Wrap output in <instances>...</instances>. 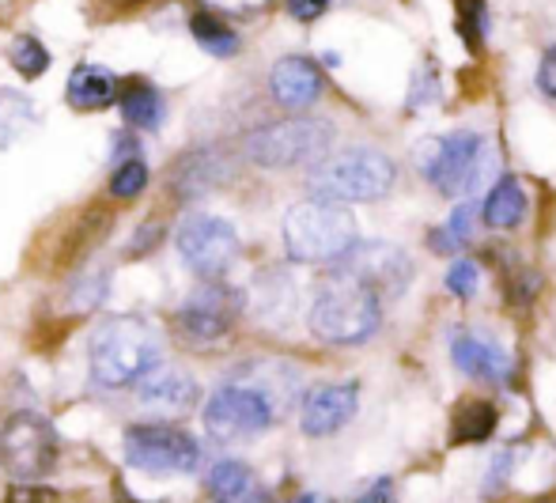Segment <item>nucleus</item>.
<instances>
[{
  "mask_svg": "<svg viewBox=\"0 0 556 503\" xmlns=\"http://www.w3.org/2000/svg\"><path fill=\"white\" fill-rule=\"evenodd\" d=\"M477 219H481V204L473 198H462L458 204L451 209V216L443 224L428 227L425 235V247L432 254H443V257H458L462 250L473 242V231H477Z\"/></svg>",
  "mask_w": 556,
  "mask_h": 503,
  "instance_id": "nucleus-21",
  "label": "nucleus"
},
{
  "mask_svg": "<svg viewBox=\"0 0 556 503\" xmlns=\"http://www.w3.org/2000/svg\"><path fill=\"white\" fill-rule=\"evenodd\" d=\"M137 402L160 416H182L198 405V382L182 367L155 364L144 379L137 382Z\"/></svg>",
  "mask_w": 556,
  "mask_h": 503,
  "instance_id": "nucleus-16",
  "label": "nucleus"
},
{
  "mask_svg": "<svg viewBox=\"0 0 556 503\" xmlns=\"http://www.w3.org/2000/svg\"><path fill=\"white\" fill-rule=\"evenodd\" d=\"M148 178H152V171H148V163L140 160V155H129V160H117L114 171H111V193L117 201H132L144 193Z\"/></svg>",
  "mask_w": 556,
  "mask_h": 503,
  "instance_id": "nucleus-29",
  "label": "nucleus"
},
{
  "mask_svg": "<svg viewBox=\"0 0 556 503\" xmlns=\"http://www.w3.org/2000/svg\"><path fill=\"white\" fill-rule=\"evenodd\" d=\"M443 102V80H440V65L435 61H420L417 73L409 80V91H405V114L420 117L428 110H435Z\"/></svg>",
  "mask_w": 556,
  "mask_h": 503,
  "instance_id": "nucleus-25",
  "label": "nucleus"
},
{
  "mask_svg": "<svg viewBox=\"0 0 556 503\" xmlns=\"http://www.w3.org/2000/svg\"><path fill=\"white\" fill-rule=\"evenodd\" d=\"M8 503H61L53 492H46L42 485H30V481H20L12 492H8Z\"/></svg>",
  "mask_w": 556,
  "mask_h": 503,
  "instance_id": "nucleus-35",
  "label": "nucleus"
},
{
  "mask_svg": "<svg viewBox=\"0 0 556 503\" xmlns=\"http://www.w3.org/2000/svg\"><path fill=\"white\" fill-rule=\"evenodd\" d=\"M208 492H213L216 503H269L265 485L239 458H224L208 469Z\"/></svg>",
  "mask_w": 556,
  "mask_h": 503,
  "instance_id": "nucleus-20",
  "label": "nucleus"
},
{
  "mask_svg": "<svg viewBox=\"0 0 556 503\" xmlns=\"http://www.w3.org/2000/svg\"><path fill=\"white\" fill-rule=\"evenodd\" d=\"M451 360L462 375L477 382H492V387H507L515 375V360L492 337L477 334L473 326H458L451 334Z\"/></svg>",
  "mask_w": 556,
  "mask_h": 503,
  "instance_id": "nucleus-14",
  "label": "nucleus"
},
{
  "mask_svg": "<svg viewBox=\"0 0 556 503\" xmlns=\"http://www.w3.org/2000/svg\"><path fill=\"white\" fill-rule=\"evenodd\" d=\"M333 269H344L371 285L382 300H402L413 285V257L397 242L387 239H359L344 257H337Z\"/></svg>",
  "mask_w": 556,
  "mask_h": 503,
  "instance_id": "nucleus-12",
  "label": "nucleus"
},
{
  "mask_svg": "<svg viewBox=\"0 0 556 503\" xmlns=\"http://www.w3.org/2000/svg\"><path fill=\"white\" fill-rule=\"evenodd\" d=\"M8 65H12L23 80H38V76L50 68V50H46L35 35H20L8 46Z\"/></svg>",
  "mask_w": 556,
  "mask_h": 503,
  "instance_id": "nucleus-28",
  "label": "nucleus"
},
{
  "mask_svg": "<svg viewBox=\"0 0 556 503\" xmlns=\"http://www.w3.org/2000/svg\"><path fill=\"white\" fill-rule=\"evenodd\" d=\"M397 183V163L382 148L349 144L323 155L307 171L311 198H330L341 204H371L382 201Z\"/></svg>",
  "mask_w": 556,
  "mask_h": 503,
  "instance_id": "nucleus-4",
  "label": "nucleus"
},
{
  "mask_svg": "<svg viewBox=\"0 0 556 503\" xmlns=\"http://www.w3.org/2000/svg\"><path fill=\"white\" fill-rule=\"evenodd\" d=\"M117 114L129 129L155 133L163 129V117H167V99L152 80H129L122 88V99H117Z\"/></svg>",
  "mask_w": 556,
  "mask_h": 503,
  "instance_id": "nucleus-22",
  "label": "nucleus"
},
{
  "mask_svg": "<svg viewBox=\"0 0 556 503\" xmlns=\"http://www.w3.org/2000/svg\"><path fill=\"white\" fill-rule=\"evenodd\" d=\"M285 254L295 265H333L359 242L356 216L341 201L307 198L285 212Z\"/></svg>",
  "mask_w": 556,
  "mask_h": 503,
  "instance_id": "nucleus-5",
  "label": "nucleus"
},
{
  "mask_svg": "<svg viewBox=\"0 0 556 503\" xmlns=\"http://www.w3.org/2000/svg\"><path fill=\"white\" fill-rule=\"evenodd\" d=\"M330 4H333V0H285L288 15H292L295 23H315V20H323V15L330 12Z\"/></svg>",
  "mask_w": 556,
  "mask_h": 503,
  "instance_id": "nucleus-34",
  "label": "nucleus"
},
{
  "mask_svg": "<svg viewBox=\"0 0 556 503\" xmlns=\"http://www.w3.org/2000/svg\"><path fill=\"white\" fill-rule=\"evenodd\" d=\"M337 125L318 114H295L280 122L257 125L242 137V155L247 163L262 171H292L315 167L323 155H330Z\"/></svg>",
  "mask_w": 556,
  "mask_h": 503,
  "instance_id": "nucleus-6",
  "label": "nucleus"
},
{
  "mask_svg": "<svg viewBox=\"0 0 556 503\" xmlns=\"http://www.w3.org/2000/svg\"><path fill=\"white\" fill-rule=\"evenodd\" d=\"M242 314V292L224 280H201L190 295L182 300L175 314V329L182 341L208 349V344H220L227 334L235 329Z\"/></svg>",
  "mask_w": 556,
  "mask_h": 503,
  "instance_id": "nucleus-9",
  "label": "nucleus"
},
{
  "mask_svg": "<svg viewBox=\"0 0 556 503\" xmlns=\"http://www.w3.org/2000/svg\"><path fill=\"white\" fill-rule=\"evenodd\" d=\"M111 155H114V160H129V155H140L137 152V129H129V125H125V133H117V137L111 140Z\"/></svg>",
  "mask_w": 556,
  "mask_h": 503,
  "instance_id": "nucleus-37",
  "label": "nucleus"
},
{
  "mask_svg": "<svg viewBox=\"0 0 556 503\" xmlns=\"http://www.w3.org/2000/svg\"><path fill=\"white\" fill-rule=\"evenodd\" d=\"M227 178V160L216 148H193L182 160L170 167V193L178 201H201L205 193H213L216 186H224Z\"/></svg>",
  "mask_w": 556,
  "mask_h": 503,
  "instance_id": "nucleus-17",
  "label": "nucleus"
},
{
  "mask_svg": "<svg viewBox=\"0 0 556 503\" xmlns=\"http://www.w3.org/2000/svg\"><path fill=\"white\" fill-rule=\"evenodd\" d=\"M106 288H111V273H84L73 292H68L73 311H84V314L96 311V306L106 300Z\"/></svg>",
  "mask_w": 556,
  "mask_h": 503,
  "instance_id": "nucleus-31",
  "label": "nucleus"
},
{
  "mask_svg": "<svg viewBox=\"0 0 556 503\" xmlns=\"http://www.w3.org/2000/svg\"><path fill=\"white\" fill-rule=\"evenodd\" d=\"M175 247L193 277L224 280L231 265L239 262L242 242L231 219L216 216V212H190L175 227Z\"/></svg>",
  "mask_w": 556,
  "mask_h": 503,
  "instance_id": "nucleus-8",
  "label": "nucleus"
},
{
  "mask_svg": "<svg viewBox=\"0 0 556 503\" xmlns=\"http://www.w3.org/2000/svg\"><path fill=\"white\" fill-rule=\"evenodd\" d=\"M323 58H326V65H330V68L341 65V53H323Z\"/></svg>",
  "mask_w": 556,
  "mask_h": 503,
  "instance_id": "nucleus-38",
  "label": "nucleus"
},
{
  "mask_svg": "<svg viewBox=\"0 0 556 503\" xmlns=\"http://www.w3.org/2000/svg\"><path fill=\"white\" fill-rule=\"evenodd\" d=\"M277 424V402L262 387L239 379L224 382L205 402V431L216 443H247Z\"/></svg>",
  "mask_w": 556,
  "mask_h": 503,
  "instance_id": "nucleus-7",
  "label": "nucleus"
},
{
  "mask_svg": "<svg viewBox=\"0 0 556 503\" xmlns=\"http://www.w3.org/2000/svg\"><path fill=\"white\" fill-rule=\"evenodd\" d=\"M30 122H35V102L23 96V91L0 88V148L12 144Z\"/></svg>",
  "mask_w": 556,
  "mask_h": 503,
  "instance_id": "nucleus-27",
  "label": "nucleus"
},
{
  "mask_svg": "<svg viewBox=\"0 0 556 503\" xmlns=\"http://www.w3.org/2000/svg\"><path fill=\"white\" fill-rule=\"evenodd\" d=\"M205 8H213V12L220 15H235V20H250V15H262L265 8L273 4V0H201Z\"/></svg>",
  "mask_w": 556,
  "mask_h": 503,
  "instance_id": "nucleus-33",
  "label": "nucleus"
},
{
  "mask_svg": "<svg viewBox=\"0 0 556 503\" xmlns=\"http://www.w3.org/2000/svg\"><path fill=\"white\" fill-rule=\"evenodd\" d=\"M417 171L440 198L462 201L473 198L496 171V148H492L489 133L473 129V125H458V129L435 133V137L417 144Z\"/></svg>",
  "mask_w": 556,
  "mask_h": 503,
  "instance_id": "nucleus-1",
  "label": "nucleus"
},
{
  "mask_svg": "<svg viewBox=\"0 0 556 503\" xmlns=\"http://www.w3.org/2000/svg\"><path fill=\"white\" fill-rule=\"evenodd\" d=\"M481 262H473V257H454L451 269H446L443 285L446 292L454 295V300H473L477 292H481Z\"/></svg>",
  "mask_w": 556,
  "mask_h": 503,
  "instance_id": "nucleus-30",
  "label": "nucleus"
},
{
  "mask_svg": "<svg viewBox=\"0 0 556 503\" xmlns=\"http://www.w3.org/2000/svg\"><path fill=\"white\" fill-rule=\"evenodd\" d=\"M496 405L492 402H466L454 413V443H484L496 431Z\"/></svg>",
  "mask_w": 556,
  "mask_h": 503,
  "instance_id": "nucleus-26",
  "label": "nucleus"
},
{
  "mask_svg": "<svg viewBox=\"0 0 556 503\" xmlns=\"http://www.w3.org/2000/svg\"><path fill=\"white\" fill-rule=\"evenodd\" d=\"M527 212H530L527 186L515 175H500L481 198V224L489 231H515V227H522Z\"/></svg>",
  "mask_w": 556,
  "mask_h": 503,
  "instance_id": "nucleus-19",
  "label": "nucleus"
},
{
  "mask_svg": "<svg viewBox=\"0 0 556 503\" xmlns=\"http://www.w3.org/2000/svg\"><path fill=\"white\" fill-rule=\"evenodd\" d=\"M382 311H387V300L371 285L330 265L315 300H311L307 326L326 344H364L379 334Z\"/></svg>",
  "mask_w": 556,
  "mask_h": 503,
  "instance_id": "nucleus-2",
  "label": "nucleus"
},
{
  "mask_svg": "<svg viewBox=\"0 0 556 503\" xmlns=\"http://www.w3.org/2000/svg\"><path fill=\"white\" fill-rule=\"evenodd\" d=\"M359 408V387L356 382H326L303 394L300 405V428L311 439H326L341 431Z\"/></svg>",
  "mask_w": 556,
  "mask_h": 503,
  "instance_id": "nucleus-15",
  "label": "nucleus"
},
{
  "mask_svg": "<svg viewBox=\"0 0 556 503\" xmlns=\"http://www.w3.org/2000/svg\"><path fill=\"white\" fill-rule=\"evenodd\" d=\"M58 462V436L38 413H15L0 424V466L20 481L46 477Z\"/></svg>",
  "mask_w": 556,
  "mask_h": 503,
  "instance_id": "nucleus-11",
  "label": "nucleus"
},
{
  "mask_svg": "<svg viewBox=\"0 0 556 503\" xmlns=\"http://www.w3.org/2000/svg\"><path fill=\"white\" fill-rule=\"evenodd\" d=\"M190 35H193V42L216 61H231V58H239V50H242V35L220 12H213V8H201V12L190 15Z\"/></svg>",
  "mask_w": 556,
  "mask_h": 503,
  "instance_id": "nucleus-23",
  "label": "nucleus"
},
{
  "mask_svg": "<svg viewBox=\"0 0 556 503\" xmlns=\"http://www.w3.org/2000/svg\"><path fill=\"white\" fill-rule=\"evenodd\" d=\"M265 88H269V99L280 110L303 114V110L323 102L330 80H326L323 65L311 53H285V58L273 61L269 76H265Z\"/></svg>",
  "mask_w": 556,
  "mask_h": 503,
  "instance_id": "nucleus-13",
  "label": "nucleus"
},
{
  "mask_svg": "<svg viewBox=\"0 0 556 503\" xmlns=\"http://www.w3.org/2000/svg\"><path fill=\"white\" fill-rule=\"evenodd\" d=\"M88 364L99 387H137L155 364H163V341L140 314H114L91 329Z\"/></svg>",
  "mask_w": 556,
  "mask_h": 503,
  "instance_id": "nucleus-3",
  "label": "nucleus"
},
{
  "mask_svg": "<svg viewBox=\"0 0 556 503\" xmlns=\"http://www.w3.org/2000/svg\"><path fill=\"white\" fill-rule=\"evenodd\" d=\"M295 503H326V500H323V496H300Z\"/></svg>",
  "mask_w": 556,
  "mask_h": 503,
  "instance_id": "nucleus-39",
  "label": "nucleus"
},
{
  "mask_svg": "<svg viewBox=\"0 0 556 503\" xmlns=\"http://www.w3.org/2000/svg\"><path fill=\"white\" fill-rule=\"evenodd\" d=\"M125 462L144 474H193L201 443L178 424H132L125 431Z\"/></svg>",
  "mask_w": 556,
  "mask_h": 503,
  "instance_id": "nucleus-10",
  "label": "nucleus"
},
{
  "mask_svg": "<svg viewBox=\"0 0 556 503\" xmlns=\"http://www.w3.org/2000/svg\"><path fill=\"white\" fill-rule=\"evenodd\" d=\"M122 76H114L111 68L103 65H91V61H84V65H76L73 73H68V84H65V99L73 110H80V114H99V110H111L117 99H122Z\"/></svg>",
  "mask_w": 556,
  "mask_h": 503,
  "instance_id": "nucleus-18",
  "label": "nucleus"
},
{
  "mask_svg": "<svg viewBox=\"0 0 556 503\" xmlns=\"http://www.w3.org/2000/svg\"><path fill=\"white\" fill-rule=\"evenodd\" d=\"M534 88L542 99H549L556 106V42H549L538 58V68H534Z\"/></svg>",
  "mask_w": 556,
  "mask_h": 503,
  "instance_id": "nucleus-32",
  "label": "nucleus"
},
{
  "mask_svg": "<svg viewBox=\"0 0 556 503\" xmlns=\"http://www.w3.org/2000/svg\"><path fill=\"white\" fill-rule=\"evenodd\" d=\"M454 27L473 58H481L492 38V4L489 0H454Z\"/></svg>",
  "mask_w": 556,
  "mask_h": 503,
  "instance_id": "nucleus-24",
  "label": "nucleus"
},
{
  "mask_svg": "<svg viewBox=\"0 0 556 503\" xmlns=\"http://www.w3.org/2000/svg\"><path fill=\"white\" fill-rule=\"evenodd\" d=\"M356 503H397L394 481H390V477H379V481H375L371 489H367Z\"/></svg>",
  "mask_w": 556,
  "mask_h": 503,
  "instance_id": "nucleus-36",
  "label": "nucleus"
}]
</instances>
